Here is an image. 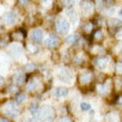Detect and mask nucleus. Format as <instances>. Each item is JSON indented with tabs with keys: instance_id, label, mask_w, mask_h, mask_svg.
I'll use <instances>...</instances> for the list:
<instances>
[{
	"instance_id": "nucleus-1",
	"label": "nucleus",
	"mask_w": 122,
	"mask_h": 122,
	"mask_svg": "<svg viewBox=\"0 0 122 122\" xmlns=\"http://www.w3.org/2000/svg\"><path fill=\"white\" fill-rule=\"evenodd\" d=\"M37 115L39 120H41L42 122H52L55 117V111L51 106L46 105L39 109V112Z\"/></svg>"
},
{
	"instance_id": "nucleus-2",
	"label": "nucleus",
	"mask_w": 122,
	"mask_h": 122,
	"mask_svg": "<svg viewBox=\"0 0 122 122\" xmlns=\"http://www.w3.org/2000/svg\"><path fill=\"white\" fill-rule=\"evenodd\" d=\"M56 29L61 35H66L70 30V24L64 18H59L56 22Z\"/></svg>"
},
{
	"instance_id": "nucleus-3",
	"label": "nucleus",
	"mask_w": 122,
	"mask_h": 122,
	"mask_svg": "<svg viewBox=\"0 0 122 122\" xmlns=\"http://www.w3.org/2000/svg\"><path fill=\"white\" fill-rule=\"evenodd\" d=\"M4 111L5 113L8 115L9 117H16L18 115V109H17V106L14 104L13 102L11 101H8L6 103V104L4 105Z\"/></svg>"
},
{
	"instance_id": "nucleus-4",
	"label": "nucleus",
	"mask_w": 122,
	"mask_h": 122,
	"mask_svg": "<svg viewBox=\"0 0 122 122\" xmlns=\"http://www.w3.org/2000/svg\"><path fill=\"white\" fill-rule=\"evenodd\" d=\"M81 9L85 16H89L94 11V3L90 0H83L81 4Z\"/></svg>"
},
{
	"instance_id": "nucleus-5",
	"label": "nucleus",
	"mask_w": 122,
	"mask_h": 122,
	"mask_svg": "<svg viewBox=\"0 0 122 122\" xmlns=\"http://www.w3.org/2000/svg\"><path fill=\"white\" fill-rule=\"evenodd\" d=\"M59 79L62 81L63 82H66V83H69L72 81L73 79V76H72V73L70 72L69 69L67 68H63L59 71Z\"/></svg>"
},
{
	"instance_id": "nucleus-6",
	"label": "nucleus",
	"mask_w": 122,
	"mask_h": 122,
	"mask_svg": "<svg viewBox=\"0 0 122 122\" xmlns=\"http://www.w3.org/2000/svg\"><path fill=\"white\" fill-rule=\"evenodd\" d=\"M43 38H44L43 30L40 29H36V30H32V33H30V39L36 44L41 43V42L43 41Z\"/></svg>"
},
{
	"instance_id": "nucleus-7",
	"label": "nucleus",
	"mask_w": 122,
	"mask_h": 122,
	"mask_svg": "<svg viewBox=\"0 0 122 122\" xmlns=\"http://www.w3.org/2000/svg\"><path fill=\"white\" fill-rule=\"evenodd\" d=\"M94 64L95 66H97L99 69L104 70L107 68L109 64V58L108 57H100V58H96L94 60Z\"/></svg>"
},
{
	"instance_id": "nucleus-8",
	"label": "nucleus",
	"mask_w": 122,
	"mask_h": 122,
	"mask_svg": "<svg viewBox=\"0 0 122 122\" xmlns=\"http://www.w3.org/2000/svg\"><path fill=\"white\" fill-rule=\"evenodd\" d=\"M3 20H4V22L6 25H14L15 20H16V14H15L13 11H8V12L4 13V16H3Z\"/></svg>"
},
{
	"instance_id": "nucleus-9",
	"label": "nucleus",
	"mask_w": 122,
	"mask_h": 122,
	"mask_svg": "<svg viewBox=\"0 0 122 122\" xmlns=\"http://www.w3.org/2000/svg\"><path fill=\"white\" fill-rule=\"evenodd\" d=\"M92 78H93V73H92L91 71H86V72H83V73H81V75H79L78 81H79V82H81V85L86 86V85H87V83L91 82Z\"/></svg>"
},
{
	"instance_id": "nucleus-10",
	"label": "nucleus",
	"mask_w": 122,
	"mask_h": 122,
	"mask_svg": "<svg viewBox=\"0 0 122 122\" xmlns=\"http://www.w3.org/2000/svg\"><path fill=\"white\" fill-rule=\"evenodd\" d=\"M44 44H45L46 47L53 48V47H55V46H57V44H58V38H57L55 35H53V34H50L49 37L45 40Z\"/></svg>"
},
{
	"instance_id": "nucleus-11",
	"label": "nucleus",
	"mask_w": 122,
	"mask_h": 122,
	"mask_svg": "<svg viewBox=\"0 0 122 122\" xmlns=\"http://www.w3.org/2000/svg\"><path fill=\"white\" fill-rule=\"evenodd\" d=\"M66 15H67V17L69 18V20L74 25L77 24L78 22V17H77V14H76V12L73 10V9H71V8H69V9H67L66 10Z\"/></svg>"
},
{
	"instance_id": "nucleus-12",
	"label": "nucleus",
	"mask_w": 122,
	"mask_h": 122,
	"mask_svg": "<svg viewBox=\"0 0 122 122\" xmlns=\"http://www.w3.org/2000/svg\"><path fill=\"white\" fill-rule=\"evenodd\" d=\"M10 53L12 54V56L14 57H20L22 54V49H21V46L18 45V44H13L12 46L10 47Z\"/></svg>"
},
{
	"instance_id": "nucleus-13",
	"label": "nucleus",
	"mask_w": 122,
	"mask_h": 122,
	"mask_svg": "<svg viewBox=\"0 0 122 122\" xmlns=\"http://www.w3.org/2000/svg\"><path fill=\"white\" fill-rule=\"evenodd\" d=\"M54 95L58 98L66 97L68 95V89H66V87H57L54 91Z\"/></svg>"
},
{
	"instance_id": "nucleus-14",
	"label": "nucleus",
	"mask_w": 122,
	"mask_h": 122,
	"mask_svg": "<svg viewBox=\"0 0 122 122\" xmlns=\"http://www.w3.org/2000/svg\"><path fill=\"white\" fill-rule=\"evenodd\" d=\"M106 122H119V114L117 112L109 113L106 117Z\"/></svg>"
},
{
	"instance_id": "nucleus-15",
	"label": "nucleus",
	"mask_w": 122,
	"mask_h": 122,
	"mask_svg": "<svg viewBox=\"0 0 122 122\" xmlns=\"http://www.w3.org/2000/svg\"><path fill=\"white\" fill-rule=\"evenodd\" d=\"M108 25H109V28H110V29H118V26L121 25L122 22H121V20H115V18H112V20H109Z\"/></svg>"
},
{
	"instance_id": "nucleus-16",
	"label": "nucleus",
	"mask_w": 122,
	"mask_h": 122,
	"mask_svg": "<svg viewBox=\"0 0 122 122\" xmlns=\"http://www.w3.org/2000/svg\"><path fill=\"white\" fill-rule=\"evenodd\" d=\"M78 35L77 34H71V35H69L68 37H66V39H65V43L68 44V45H70V44H73L75 43L76 41H77L78 39Z\"/></svg>"
},
{
	"instance_id": "nucleus-17",
	"label": "nucleus",
	"mask_w": 122,
	"mask_h": 122,
	"mask_svg": "<svg viewBox=\"0 0 122 122\" xmlns=\"http://www.w3.org/2000/svg\"><path fill=\"white\" fill-rule=\"evenodd\" d=\"M14 81L16 82V83H18V85H20V83H22L25 81V75L22 74V73H16L14 75Z\"/></svg>"
},
{
	"instance_id": "nucleus-18",
	"label": "nucleus",
	"mask_w": 122,
	"mask_h": 122,
	"mask_svg": "<svg viewBox=\"0 0 122 122\" xmlns=\"http://www.w3.org/2000/svg\"><path fill=\"white\" fill-rule=\"evenodd\" d=\"M97 90H98V92H99V94H100V95H106V93L108 92V90H107V86L105 85H103V83H102V85L98 86Z\"/></svg>"
},
{
	"instance_id": "nucleus-19",
	"label": "nucleus",
	"mask_w": 122,
	"mask_h": 122,
	"mask_svg": "<svg viewBox=\"0 0 122 122\" xmlns=\"http://www.w3.org/2000/svg\"><path fill=\"white\" fill-rule=\"evenodd\" d=\"M115 86L117 91H121L122 90V79L120 77H116L115 78Z\"/></svg>"
},
{
	"instance_id": "nucleus-20",
	"label": "nucleus",
	"mask_w": 122,
	"mask_h": 122,
	"mask_svg": "<svg viewBox=\"0 0 122 122\" xmlns=\"http://www.w3.org/2000/svg\"><path fill=\"white\" fill-rule=\"evenodd\" d=\"M36 89V81H30L26 86V90L28 91H34Z\"/></svg>"
},
{
	"instance_id": "nucleus-21",
	"label": "nucleus",
	"mask_w": 122,
	"mask_h": 122,
	"mask_svg": "<svg viewBox=\"0 0 122 122\" xmlns=\"http://www.w3.org/2000/svg\"><path fill=\"white\" fill-rule=\"evenodd\" d=\"M81 108L82 111H90L91 110V105L89 103H86V102H82L81 104Z\"/></svg>"
},
{
	"instance_id": "nucleus-22",
	"label": "nucleus",
	"mask_w": 122,
	"mask_h": 122,
	"mask_svg": "<svg viewBox=\"0 0 122 122\" xmlns=\"http://www.w3.org/2000/svg\"><path fill=\"white\" fill-rule=\"evenodd\" d=\"M25 100V94H18L17 96H16V98H15V101H16L17 103H22Z\"/></svg>"
},
{
	"instance_id": "nucleus-23",
	"label": "nucleus",
	"mask_w": 122,
	"mask_h": 122,
	"mask_svg": "<svg viewBox=\"0 0 122 122\" xmlns=\"http://www.w3.org/2000/svg\"><path fill=\"white\" fill-rule=\"evenodd\" d=\"M25 68L26 71L30 72V71H33V70L36 69V65H35V64H33V63H29V64H26Z\"/></svg>"
},
{
	"instance_id": "nucleus-24",
	"label": "nucleus",
	"mask_w": 122,
	"mask_h": 122,
	"mask_svg": "<svg viewBox=\"0 0 122 122\" xmlns=\"http://www.w3.org/2000/svg\"><path fill=\"white\" fill-rule=\"evenodd\" d=\"M116 72H117V74H122V63L121 62L116 64Z\"/></svg>"
},
{
	"instance_id": "nucleus-25",
	"label": "nucleus",
	"mask_w": 122,
	"mask_h": 122,
	"mask_svg": "<svg viewBox=\"0 0 122 122\" xmlns=\"http://www.w3.org/2000/svg\"><path fill=\"white\" fill-rule=\"evenodd\" d=\"M56 122H72L69 117H61Z\"/></svg>"
},
{
	"instance_id": "nucleus-26",
	"label": "nucleus",
	"mask_w": 122,
	"mask_h": 122,
	"mask_svg": "<svg viewBox=\"0 0 122 122\" xmlns=\"http://www.w3.org/2000/svg\"><path fill=\"white\" fill-rule=\"evenodd\" d=\"M30 112H32L33 114H38V112H39V110H38V106L37 105H33V106H30Z\"/></svg>"
},
{
	"instance_id": "nucleus-27",
	"label": "nucleus",
	"mask_w": 122,
	"mask_h": 122,
	"mask_svg": "<svg viewBox=\"0 0 122 122\" xmlns=\"http://www.w3.org/2000/svg\"><path fill=\"white\" fill-rule=\"evenodd\" d=\"M95 39H97V40H100L101 39V37H102V30H96V32H95Z\"/></svg>"
},
{
	"instance_id": "nucleus-28",
	"label": "nucleus",
	"mask_w": 122,
	"mask_h": 122,
	"mask_svg": "<svg viewBox=\"0 0 122 122\" xmlns=\"http://www.w3.org/2000/svg\"><path fill=\"white\" fill-rule=\"evenodd\" d=\"M92 28H93V25L90 24V22H89V24H87L86 25H85V30H86V33H89V32H91Z\"/></svg>"
},
{
	"instance_id": "nucleus-29",
	"label": "nucleus",
	"mask_w": 122,
	"mask_h": 122,
	"mask_svg": "<svg viewBox=\"0 0 122 122\" xmlns=\"http://www.w3.org/2000/svg\"><path fill=\"white\" fill-rule=\"evenodd\" d=\"M18 2H20V4L21 6H25L26 4H28L29 0H18Z\"/></svg>"
},
{
	"instance_id": "nucleus-30",
	"label": "nucleus",
	"mask_w": 122,
	"mask_h": 122,
	"mask_svg": "<svg viewBox=\"0 0 122 122\" xmlns=\"http://www.w3.org/2000/svg\"><path fill=\"white\" fill-rule=\"evenodd\" d=\"M51 2H52V0H42V3L44 5H49V4H51Z\"/></svg>"
},
{
	"instance_id": "nucleus-31",
	"label": "nucleus",
	"mask_w": 122,
	"mask_h": 122,
	"mask_svg": "<svg viewBox=\"0 0 122 122\" xmlns=\"http://www.w3.org/2000/svg\"><path fill=\"white\" fill-rule=\"evenodd\" d=\"M0 122H9V120L7 119V118H5V117L1 116V117H0Z\"/></svg>"
},
{
	"instance_id": "nucleus-32",
	"label": "nucleus",
	"mask_w": 122,
	"mask_h": 122,
	"mask_svg": "<svg viewBox=\"0 0 122 122\" xmlns=\"http://www.w3.org/2000/svg\"><path fill=\"white\" fill-rule=\"evenodd\" d=\"M117 102H118V104H119V105H121V106H122V96H121L120 98H118Z\"/></svg>"
},
{
	"instance_id": "nucleus-33",
	"label": "nucleus",
	"mask_w": 122,
	"mask_h": 122,
	"mask_svg": "<svg viewBox=\"0 0 122 122\" xmlns=\"http://www.w3.org/2000/svg\"><path fill=\"white\" fill-rule=\"evenodd\" d=\"M118 13H119V15H120V16L122 17V8H121V9L119 10V12H118Z\"/></svg>"
}]
</instances>
